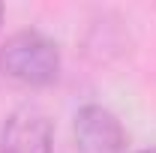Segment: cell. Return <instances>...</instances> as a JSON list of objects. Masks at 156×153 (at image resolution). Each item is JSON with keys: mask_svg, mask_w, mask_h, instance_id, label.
Segmentation results:
<instances>
[{"mask_svg": "<svg viewBox=\"0 0 156 153\" xmlns=\"http://www.w3.org/2000/svg\"><path fill=\"white\" fill-rule=\"evenodd\" d=\"M0 72L24 87H51L60 78L57 42L36 27L15 30L0 45Z\"/></svg>", "mask_w": 156, "mask_h": 153, "instance_id": "1", "label": "cell"}, {"mask_svg": "<svg viewBox=\"0 0 156 153\" xmlns=\"http://www.w3.org/2000/svg\"><path fill=\"white\" fill-rule=\"evenodd\" d=\"M72 135H75L78 153H126V144H129V135L120 117L96 102L81 105L75 111Z\"/></svg>", "mask_w": 156, "mask_h": 153, "instance_id": "2", "label": "cell"}, {"mask_svg": "<svg viewBox=\"0 0 156 153\" xmlns=\"http://www.w3.org/2000/svg\"><path fill=\"white\" fill-rule=\"evenodd\" d=\"M0 153H54V120L39 105H21L0 126Z\"/></svg>", "mask_w": 156, "mask_h": 153, "instance_id": "3", "label": "cell"}, {"mask_svg": "<svg viewBox=\"0 0 156 153\" xmlns=\"http://www.w3.org/2000/svg\"><path fill=\"white\" fill-rule=\"evenodd\" d=\"M138 153H156V147H147V150H138Z\"/></svg>", "mask_w": 156, "mask_h": 153, "instance_id": "4", "label": "cell"}, {"mask_svg": "<svg viewBox=\"0 0 156 153\" xmlns=\"http://www.w3.org/2000/svg\"><path fill=\"white\" fill-rule=\"evenodd\" d=\"M0 24H3V3H0Z\"/></svg>", "mask_w": 156, "mask_h": 153, "instance_id": "5", "label": "cell"}]
</instances>
